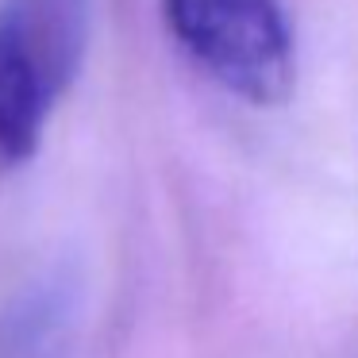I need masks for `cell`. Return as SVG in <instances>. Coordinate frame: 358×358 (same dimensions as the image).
I'll return each mask as SVG.
<instances>
[{"instance_id": "1", "label": "cell", "mask_w": 358, "mask_h": 358, "mask_svg": "<svg viewBox=\"0 0 358 358\" xmlns=\"http://www.w3.org/2000/svg\"><path fill=\"white\" fill-rule=\"evenodd\" d=\"M93 0H0V173L31 162L81 73Z\"/></svg>"}, {"instance_id": "2", "label": "cell", "mask_w": 358, "mask_h": 358, "mask_svg": "<svg viewBox=\"0 0 358 358\" xmlns=\"http://www.w3.org/2000/svg\"><path fill=\"white\" fill-rule=\"evenodd\" d=\"M178 47L247 104H281L296 81V43L281 0H162Z\"/></svg>"}]
</instances>
